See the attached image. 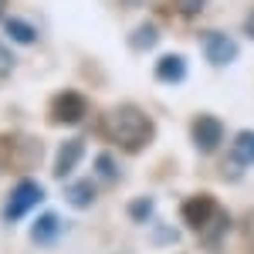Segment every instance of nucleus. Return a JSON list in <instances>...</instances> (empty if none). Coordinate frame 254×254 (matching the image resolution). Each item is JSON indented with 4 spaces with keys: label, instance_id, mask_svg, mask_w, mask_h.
Instances as JSON below:
<instances>
[{
    "label": "nucleus",
    "instance_id": "nucleus-1",
    "mask_svg": "<svg viewBox=\"0 0 254 254\" xmlns=\"http://www.w3.org/2000/svg\"><path fill=\"white\" fill-rule=\"evenodd\" d=\"M102 129H105V136L112 139L116 146H122L126 153H136V149H142V146L153 139V122H149V116H146L142 109H136V105H119L112 112H105Z\"/></svg>",
    "mask_w": 254,
    "mask_h": 254
},
{
    "label": "nucleus",
    "instance_id": "nucleus-2",
    "mask_svg": "<svg viewBox=\"0 0 254 254\" xmlns=\"http://www.w3.org/2000/svg\"><path fill=\"white\" fill-rule=\"evenodd\" d=\"M41 200H44V190H41L34 180H24L14 187V193L7 196V207H3V217L7 220H20L27 210H34Z\"/></svg>",
    "mask_w": 254,
    "mask_h": 254
},
{
    "label": "nucleus",
    "instance_id": "nucleus-3",
    "mask_svg": "<svg viewBox=\"0 0 254 254\" xmlns=\"http://www.w3.org/2000/svg\"><path fill=\"white\" fill-rule=\"evenodd\" d=\"M203 55H207L210 64L224 68V64H231L237 58V44L227 34H220V31H207L203 34Z\"/></svg>",
    "mask_w": 254,
    "mask_h": 254
},
{
    "label": "nucleus",
    "instance_id": "nucleus-4",
    "mask_svg": "<svg viewBox=\"0 0 254 254\" xmlns=\"http://www.w3.org/2000/svg\"><path fill=\"white\" fill-rule=\"evenodd\" d=\"M85 112H88V102H85L81 92H61V95L51 102V116L58 119V122H64V126L78 122Z\"/></svg>",
    "mask_w": 254,
    "mask_h": 254
},
{
    "label": "nucleus",
    "instance_id": "nucleus-5",
    "mask_svg": "<svg viewBox=\"0 0 254 254\" xmlns=\"http://www.w3.org/2000/svg\"><path fill=\"white\" fill-rule=\"evenodd\" d=\"M190 132H193V142L203 153H214L217 146H220V139H224V126H220V119H214V116H196Z\"/></svg>",
    "mask_w": 254,
    "mask_h": 254
},
{
    "label": "nucleus",
    "instance_id": "nucleus-6",
    "mask_svg": "<svg viewBox=\"0 0 254 254\" xmlns=\"http://www.w3.org/2000/svg\"><path fill=\"white\" fill-rule=\"evenodd\" d=\"M214 214H217V203L210 196H190V200L183 203V220H187L190 227H203Z\"/></svg>",
    "mask_w": 254,
    "mask_h": 254
},
{
    "label": "nucleus",
    "instance_id": "nucleus-7",
    "mask_svg": "<svg viewBox=\"0 0 254 254\" xmlns=\"http://www.w3.org/2000/svg\"><path fill=\"white\" fill-rule=\"evenodd\" d=\"M81 153H85V142H81V139H68V142L61 146L58 163H55V176H68V173H71L75 163L81 159Z\"/></svg>",
    "mask_w": 254,
    "mask_h": 254
},
{
    "label": "nucleus",
    "instance_id": "nucleus-8",
    "mask_svg": "<svg viewBox=\"0 0 254 254\" xmlns=\"http://www.w3.org/2000/svg\"><path fill=\"white\" fill-rule=\"evenodd\" d=\"M187 75V61L180 55H166V58L156 61V78L159 81H180Z\"/></svg>",
    "mask_w": 254,
    "mask_h": 254
},
{
    "label": "nucleus",
    "instance_id": "nucleus-9",
    "mask_svg": "<svg viewBox=\"0 0 254 254\" xmlns=\"http://www.w3.org/2000/svg\"><path fill=\"white\" fill-rule=\"evenodd\" d=\"M58 217L55 214H44L38 220V224H34V227H31V237H34V241H38V244H51V241H55V237H58Z\"/></svg>",
    "mask_w": 254,
    "mask_h": 254
},
{
    "label": "nucleus",
    "instance_id": "nucleus-10",
    "mask_svg": "<svg viewBox=\"0 0 254 254\" xmlns=\"http://www.w3.org/2000/svg\"><path fill=\"white\" fill-rule=\"evenodd\" d=\"M64 200L75 203V207H88V203L95 200V187H92L88 180H78V183H71V187L64 190Z\"/></svg>",
    "mask_w": 254,
    "mask_h": 254
},
{
    "label": "nucleus",
    "instance_id": "nucleus-11",
    "mask_svg": "<svg viewBox=\"0 0 254 254\" xmlns=\"http://www.w3.org/2000/svg\"><path fill=\"white\" fill-rule=\"evenodd\" d=\"M234 163L254 166V132H241L234 139Z\"/></svg>",
    "mask_w": 254,
    "mask_h": 254
},
{
    "label": "nucleus",
    "instance_id": "nucleus-12",
    "mask_svg": "<svg viewBox=\"0 0 254 254\" xmlns=\"http://www.w3.org/2000/svg\"><path fill=\"white\" fill-rule=\"evenodd\" d=\"M3 27H7V34H10L14 41H20V44H34V38H38L34 27L24 24V20H17V17H7V20H3Z\"/></svg>",
    "mask_w": 254,
    "mask_h": 254
},
{
    "label": "nucleus",
    "instance_id": "nucleus-13",
    "mask_svg": "<svg viewBox=\"0 0 254 254\" xmlns=\"http://www.w3.org/2000/svg\"><path fill=\"white\" fill-rule=\"evenodd\" d=\"M14 71V55L7 51V44H0V75H10Z\"/></svg>",
    "mask_w": 254,
    "mask_h": 254
},
{
    "label": "nucleus",
    "instance_id": "nucleus-14",
    "mask_svg": "<svg viewBox=\"0 0 254 254\" xmlns=\"http://www.w3.org/2000/svg\"><path fill=\"white\" fill-rule=\"evenodd\" d=\"M200 7H203V0H180V14H187V17L200 14Z\"/></svg>",
    "mask_w": 254,
    "mask_h": 254
},
{
    "label": "nucleus",
    "instance_id": "nucleus-15",
    "mask_svg": "<svg viewBox=\"0 0 254 254\" xmlns=\"http://www.w3.org/2000/svg\"><path fill=\"white\" fill-rule=\"evenodd\" d=\"M149 41H153V27H142L139 34H132V44L136 48H149Z\"/></svg>",
    "mask_w": 254,
    "mask_h": 254
},
{
    "label": "nucleus",
    "instance_id": "nucleus-16",
    "mask_svg": "<svg viewBox=\"0 0 254 254\" xmlns=\"http://www.w3.org/2000/svg\"><path fill=\"white\" fill-rule=\"evenodd\" d=\"M129 214L136 217V220H142V217L149 214V200H136V203H132V207H129Z\"/></svg>",
    "mask_w": 254,
    "mask_h": 254
},
{
    "label": "nucleus",
    "instance_id": "nucleus-17",
    "mask_svg": "<svg viewBox=\"0 0 254 254\" xmlns=\"http://www.w3.org/2000/svg\"><path fill=\"white\" fill-rule=\"evenodd\" d=\"M98 173H105V176H116V163L109 156H98Z\"/></svg>",
    "mask_w": 254,
    "mask_h": 254
},
{
    "label": "nucleus",
    "instance_id": "nucleus-18",
    "mask_svg": "<svg viewBox=\"0 0 254 254\" xmlns=\"http://www.w3.org/2000/svg\"><path fill=\"white\" fill-rule=\"evenodd\" d=\"M244 227H248V241H251V248H254V214L244 220Z\"/></svg>",
    "mask_w": 254,
    "mask_h": 254
},
{
    "label": "nucleus",
    "instance_id": "nucleus-19",
    "mask_svg": "<svg viewBox=\"0 0 254 254\" xmlns=\"http://www.w3.org/2000/svg\"><path fill=\"white\" fill-rule=\"evenodd\" d=\"M244 31H248V38H254V10H251V17L244 20Z\"/></svg>",
    "mask_w": 254,
    "mask_h": 254
},
{
    "label": "nucleus",
    "instance_id": "nucleus-20",
    "mask_svg": "<svg viewBox=\"0 0 254 254\" xmlns=\"http://www.w3.org/2000/svg\"><path fill=\"white\" fill-rule=\"evenodd\" d=\"M3 7H7V0H0V14H3Z\"/></svg>",
    "mask_w": 254,
    "mask_h": 254
}]
</instances>
